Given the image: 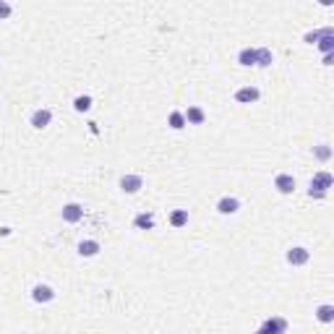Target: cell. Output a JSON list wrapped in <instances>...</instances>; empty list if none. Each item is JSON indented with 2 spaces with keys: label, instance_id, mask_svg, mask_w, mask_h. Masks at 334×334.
Listing matches in <instances>:
<instances>
[{
  "label": "cell",
  "instance_id": "ffe728a7",
  "mask_svg": "<svg viewBox=\"0 0 334 334\" xmlns=\"http://www.w3.org/2000/svg\"><path fill=\"white\" fill-rule=\"evenodd\" d=\"M183 125H186V118H183V112H172V115H170V128L180 131Z\"/></svg>",
  "mask_w": 334,
  "mask_h": 334
},
{
  "label": "cell",
  "instance_id": "cb8c5ba5",
  "mask_svg": "<svg viewBox=\"0 0 334 334\" xmlns=\"http://www.w3.org/2000/svg\"><path fill=\"white\" fill-rule=\"evenodd\" d=\"M253 334H264V332H261V329H259V332H253Z\"/></svg>",
  "mask_w": 334,
  "mask_h": 334
},
{
  "label": "cell",
  "instance_id": "52a82bcc",
  "mask_svg": "<svg viewBox=\"0 0 334 334\" xmlns=\"http://www.w3.org/2000/svg\"><path fill=\"white\" fill-rule=\"evenodd\" d=\"M84 217V206L81 204H65L63 206V220L65 222H78Z\"/></svg>",
  "mask_w": 334,
  "mask_h": 334
},
{
  "label": "cell",
  "instance_id": "ac0fdd59",
  "mask_svg": "<svg viewBox=\"0 0 334 334\" xmlns=\"http://www.w3.org/2000/svg\"><path fill=\"white\" fill-rule=\"evenodd\" d=\"M314 157H316V159H321V162H327V159L332 157V146H327V144L314 146Z\"/></svg>",
  "mask_w": 334,
  "mask_h": 334
},
{
  "label": "cell",
  "instance_id": "7c38bea8",
  "mask_svg": "<svg viewBox=\"0 0 334 334\" xmlns=\"http://www.w3.org/2000/svg\"><path fill=\"white\" fill-rule=\"evenodd\" d=\"M272 63H274V55H272V50H269V47L256 50V65H259V68H269Z\"/></svg>",
  "mask_w": 334,
  "mask_h": 334
},
{
  "label": "cell",
  "instance_id": "9a60e30c",
  "mask_svg": "<svg viewBox=\"0 0 334 334\" xmlns=\"http://www.w3.org/2000/svg\"><path fill=\"white\" fill-rule=\"evenodd\" d=\"M170 225H172V227H183V225H188V212H186V209L172 212V214H170Z\"/></svg>",
  "mask_w": 334,
  "mask_h": 334
},
{
  "label": "cell",
  "instance_id": "44dd1931",
  "mask_svg": "<svg viewBox=\"0 0 334 334\" xmlns=\"http://www.w3.org/2000/svg\"><path fill=\"white\" fill-rule=\"evenodd\" d=\"M321 37H324V29H321V31H308V34H306V42L314 44V42H319Z\"/></svg>",
  "mask_w": 334,
  "mask_h": 334
},
{
  "label": "cell",
  "instance_id": "7a4b0ae2",
  "mask_svg": "<svg viewBox=\"0 0 334 334\" xmlns=\"http://www.w3.org/2000/svg\"><path fill=\"white\" fill-rule=\"evenodd\" d=\"M261 332L264 334H285L287 332V321L285 319H267L261 324Z\"/></svg>",
  "mask_w": 334,
  "mask_h": 334
},
{
  "label": "cell",
  "instance_id": "ba28073f",
  "mask_svg": "<svg viewBox=\"0 0 334 334\" xmlns=\"http://www.w3.org/2000/svg\"><path fill=\"white\" fill-rule=\"evenodd\" d=\"M31 298H34L37 303H50L52 298H55V293H52L50 285H37V287L31 290Z\"/></svg>",
  "mask_w": 334,
  "mask_h": 334
},
{
  "label": "cell",
  "instance_id": "e0dca14e",
  "mask_svg": "<svg viewBox=\"0 0 334 334\" xmlns=\"http://www.w3.org/2000/svg\"><path fill=\"white\" fill-rule=\"evenodd\" d=\"M316 316H319V321H324V324H332L334 321V308L332 306H321L316 311Z\"/></svg>",
  "mask_w": 334,
  "mask_h": 334
},
{
  "label": "cell",
  "instance_id": "6da1fadb",
  "mask_svg": "<svg viewBox=\"0 0 334 334\" xmlns=\"http://www.w3.org/2000/svg\"><path fill=\"white\" fill-rule=\"evenodd\" d=\"M332 183H334V178L329 175V172H316V175H314V180H311V191L327 193V191L332 188Z\"/></svg>",
  "mask_w": 334,
  "mask_h": 334
},
{
  "label": "cell",
  "instance_id": "5bb4252c",
  "mask_svg": "<svg viewBox=\"0 0 334 334\" xmlns=\"http://www.w3.org/2000/svg\"><path fill=\"white\" fill-rule=\"evenodd\" d=\"M238 63H240V65H256V50H251V47L240 50V55H238Z\"/></svg>",
  "mask_w": 334,
  "mask_h": 334
},
{
  "label": "cell",
  "instance_id": "2e32d148",
  "mask_svg": "<svg viewBox=\"0 0 334 334\" xmlns=\"http://www.w3.org/2000/svg\"><path fill=\"white\" fill-rule=\"evenodd\" d=\"M133 225L139 227V230H152V227H154V217H152V214H139V217L133 220Z\"/></svg>",
  "mask_w": 334,
  "mask_h": 334
},
{
  "label": "cell",
  "instance_id": "d6986e66",
  "mask_svg": "<svg viewBox=\"0 0 334 334\" xmlns=\"http://www.w3.org/2000/svg\"><path fill=\"white\" fill-rule=\"evenodd\" d=\"M73 107H76L78 112L91 110V97H76V99H73Z\"/></svg>",
  "mask_w": 334,
  "mask_h": 334
},
{
  "label": "cell",
  "instance_id": "30bf717a",
  "mask_svg": "<svg viewBox=\"0 0 334 334\" xmlns=\"http://www.w3.org/2000/svg\"><path fill=\"white\" fill-rule=\"evenodd\" d=\"M50 120H52V112L50 110H37V112L31 115V125H34V128H39V131L47 128Z\"/></svg>",
  "mask_w": 334,
  "mask_h": 334
},
{
  "label": "cell",
  "instance_id": "5b68a950",
  "mask_svg": "<svg viewBox=\"0 0 334 334\" xmlns=\"http://www.w3.org/2000/svg\"><path fill=\"white\" fill-rule=\"evenodd\" d=\"M259 97H261V94H259L256 86H243V89L235 91V99L240 102V105H251V102H256Z\"/></svg>",
  "mask_w": 334,
  "mask_h": 334
},
{
  "label": "cell",
  "instance_id": "7402d4cb",
  "mask_svg": "<svg viewBox=\"0 0 334 334\" xmlns=\"http://www.w3.org/2000/svg\"><path fill=\"white\" fill-rule=\"evenodd\" d=\"M10 16V5L8 3H0V18H8Z\"/></svg>",
  "mask_w": 334,
  "mask_h": 334
},
{
  "label": "cell",
  "instance_id": "8992f818",
  "mask_svg": "<svg viewBox=\"0 0 334 334\" xmlns=\"http://www.w3.org/2000/svg\"><path fill=\"white\" fill-rule=\"evenodd\" d=\"M308 259H311V253L306 248H301V246L287 251V261H290L293 267H303V264H308Z\"/></svg>",
  "mask_w": 334,
  "mask_h": 334
},
{
  "label": "cell",
  "instance_id": "277c9868",
  "mask_svg": "<svg viewBox=\"0 0 334 334\" xmlns=\"http://www.w3.org/2000/svg\"><path fill=\"white\" fill-rule=\"evenodd\" d=\"M274 188H277L280 193H293L295 191V178L287 175V172H280V175L274 178Z\"/></svg>",
  "mask_w": 334,
  "mask_h": 334
},
{
  "label": "cell",
  "instance_id": "603a6c76",
  "mask_svg": "<svg viewBox=\"0 0 334 334\" xmlns=\"http://www.w3.org/2000/svg\"><path fill=\"white\" fill-rule=\"evenodd\" d=\"M308 196H311V199H324L327 193H319V191H308Z\"/></svg>",
  "mask_w": 334,
  "mask_h": 334
},
{
  "label": "cell",
  "instance_id": "8fae6325",
  "mask_svg": "<svg viewBox=\"0 0 334 334\" xmlns=\"http://www.w3.org/2000/svg\"><path fill=\"white\" fill-rule=\"evenodd\" d=\"M78 253H81V256H97L99 253V243L97 240H81V243H78Z\"/></svg>",
  "mask_w": 334,
  "mask_h": 334
},
{
  "label": "cell",
  "instance_id": "3957f363",
  "mask_svg": "<svg viewBox=\"0 0 334 334\" xmlns=\"http://www.w3.org/2000/svg\"><path fill=\"white\" fill-rule=\"evenodd\" d=\"M141 186H144V178H141V175H123V178H120V188H123L125 193L141 191Z\"/></svg>",
  "mask_w": 334,
  "mask_h": 334
},
{
  "label": "cell",
  "instance_id": "4fadbf2b",
  "mask_svg": "<svg viewBox=\"0 0 334 334\" xmlns=\"http://www.w3.org/2000/svg\"><path fill=\"white\" fill-rule=\"evenodd\" d=\"M186 118V123H193V125H201L204 120H206V115H204V110L201 107H188V112L183 115Z\"/></svg>",
  "mask_w": 334,
  "mask_h": 334
},
{
  "label": "cell",
  "instance_id": "9c48e42d",
  "mask_svg": "<svg viewBox=\"0 0 334 334\" xmlns=\"http://www.w3.org/2000/svg\"><path fill=\"white\" fill-rule=\"evenodd\" d=\"M240 209V201L233 199V196H225V199H220V204H217V212L220 214H235Z\"/></svg>",
  "mask_w": 334,
  "mask_h": 334
}]
</instances>
